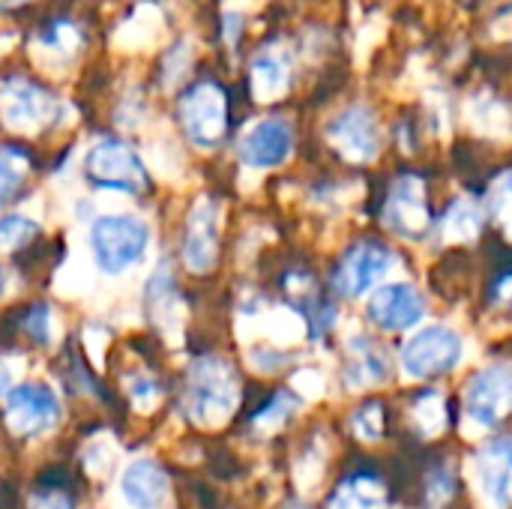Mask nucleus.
<instances>
[{"mask_svg": "<svg viewBox=\"0 0 512 509\" xmlns=\"http://www.w3.org/2000/svg\"><path fill=\"white\" fill-rule=\"evenodd\" d=\"M291 396H276L273 402H270V408L267 411H261V417H258V426H276L294 405L288 402Z\"/></svg>", "mask_w": 512, "mask_h": 509, "instance_id": "c85d7f7f", "label": "nucleus"}, {"mask_svg": "<svg viewBox=\"0 0 512 509\" xmlns=\"http://www.w3.org/2000/svg\"><path fill=\"white\" fill-rule=\"evenodd\" d=\"M384 504H387L384 483L378 477L357 474L333 492L327 509H384Z\"/></svg>", "mask_w": 512, "mask_h": 509, "instance_id": "a211bd4d", "label": "nucleus"}, {"mask_svg": "<svg viewBox=\"0 0 512 509\" xmlns=\"http://www.w3.org/2000/svg\"><path fill=\"white\" fill-rule=\"evenodd\" d=\"M24 330L39 342L48 345L51 342V309L48 306H33L24 318Z\"/></svg>", "mask_w": 512, "mask_h": 509, "instance_id": "bb28decb", "label": "nucleus"}, {"mask_svg": "<svg viewBox=\"0 0 512 509\" xmlns=\"http://www.w3.org/2000/svg\"><path fill=\"white\" fill-rule=\"evenodd\" d=\"M396 255L372 240H363L357 246H351L345 252V258L339 261L336 273H333V288L342 297H360L366 291H372L390 270H393Z\"/></svg>", "mask_w": 512, "mask_h": 509, "instance_id": "0eeeda50", "label": "nucleus"}, {"mask_svg": "<svg viewBox=\"0 0 512 509\" xmlns=\"http://www.w3.org/2000/svg\"><path fill=\"white\" fill-rule=\"evenodd\" d=\"M219 252V222H216V204L210 198H198L183 234V261L192 273H207L216 264Z\"/></svg>", "mask_w": 512, "mask_h": 509, "instance_id": "4468645a", "label": "nucleus"}, {"mask_svg": "<svg viewBox=\"0 0 512 509\" xmlns=\"http://www.w3.org/2000/svg\"><path fill=\"white\" fill-rule=\"evenodd\" d=\"M366 315H369V321L375 327H381L387 333H399V330H408V327L423 321L426 300L414 285L393 282V285H381V288L372 291Z\"/></svg>", "mask_w": 512, "mask_h": 509, "instance_id": "9b49d317", "label": "nucleus"}, {"mask_svg": "<svg viewBox=\"0 0 512 509\" xmlns=\"http://www.w3.org/2000/svg\"><path fill=\"white\" fill-rule=\"evenodd\" d=\"M57 114V99L33 81H6L0 87V120L15 132H36Z\"/></svg>", "mask_w": 512, "mask_h": 509, "instance_id": "6e6552de", "label": "nucleus"}, {"mask_svg": "<svg viewBox=\"0 0 512 509\" xmlns=\"http://www.w3.org/2000/svg\"><path fill=\"white\" fill-rule=\"evenodd\" d=\"M294 147V132L285 120L279 117H267L258 120L243 138H240V159L249 168H276L291 156Z\"/></svg>", "mask_w": 512, "mask_h": 509, "instance_id": "ddd939ff", "label": "nucleus"}, {"mask_svg": "<svg viewBox=\"0 0 512 509\" xmlns=\"http://www.w3.org/2000/svg\"><path fill=\"white\" fill-rule=\"evenodd\" d=\"M291 84V66L282 54L276 51H264L255 57L252 63V93L261 102H273L279 99Z\"/></svg>", "mask_w": 512, "mask_h": 509, "instance_id": "f3484780", "label": "nucleus"}, {"mask_svg": "<svg viewBox=\"0 0 512 509\" xmlns=\"http://www.w3.org/2000/svg\"><path fill=\"white\" fill-rule=\"evenodd\" d=\"M87 177L99 189L108 192H123V195H138L147 186V171L141 156L120 138H102L90 147L87 153Z\"/></svg>", "mask_w": 512, "mask_h": 509, "instance_id": "20e7f679", "label": "nucleus"}, {"mask_svg": "<svg viewBox=\"0 0 512 509\" xmlns=\"http://www.w3.org/2000/svg\"><path fill=\"white\" fill-rule=\"evenodd\" d=\"M462 351H465V342L453 327L432 324L405 342L399 360H402L405 375L411 378H438L459 366Z\"/></svg>", "mask_w": 512, "mask_h": 509, "instance_id": "39448f33", "label": "nucleus"}, {"mask_svg": "<svg viewBox=\"0 0 512 509\" xmlns=\"http://www.w3.org/2000/svg\"><path fill=\"white\" fill-rule=\"evenodd\" d=\"M42 45H45L51 54H63V57H69V54H75V48L81 45V33H78V27H75V24H69V21H54V24H48V27H45V33H42Z\"/></svg>", "mask_w": 512, "mask_h": 509, "instance_id": "b1692460", "label": "nucleus"}, {"mask_svg": "<svg viewBox=\"0 0 512 509\" xmlns=\"http://www.w3.org/2000/svg\"><path fill=\"white\" fill-rule=\"evenodd\" d=\"M6 420L15 435H39L60 420V402L45 384H21L6 396Z\"/></svg>", "mask_w": 512, "mask_h": 509, "instance_id": "9d476101", "label": "nucleus"}, {"mask_svg": "<svg viewBox=\"0 0 512 509\" xmlns=\"http://www.w3.org/2000/svg\"><path fill=\"white\" fill-rule=\"evenodd\" d=\"M480 228H483L480 207L471 198H459L441 222V237L453 240V243H468L480 234Z\"/></svg>", "mask_w": 512, "mask_h": 509, "instance_id": "aec40b11", "label": "nucleus"}, {"mask_svg": "<svg viewBox=\"0 0 512 509\" xmlns=\"http://www.w3.org/2000/svg\"><path fill=\"white\" fill-rule=\"evenodd\" d=\"M186 138L195 147H216L228 129V99L216 81H195L177 102Z\"/></svg>", "mask_w": 512, "mask_h": 509, "instance_id": "7ed1b4c3", "label": "nucleus"}, {"mask_svg": "<svg viewBox=\"0 0 512 509\" xmlns=\"http://www.w3.org/2000/svg\"><path fill=\"white\" fill-rule=\"evenodd\" d=\"M9 384H12V372H9V366L0 360V393H6V390H9Z\"/></svg>", "mask_w": 512, "mask_h": 509, "instance_id": "c756f323", "label": "nucleus"}, {"mask_svg": "<svg viewBox=\"0 0 512 509\" xmlns=\"http://www.w3.org/2000/svg\"><path fill=\"white\" fill-rule=\"evenodd\" d=\"M87 243H90V255L93 264L105 273V276H117L126 273L129 267H135L150 243V228L129 213H108L99 216L90 231H87Z\"/></svg>", "mask_w": 512, "mask_h": 509, "instance_id": "f257e3e1", "label": "nucleus"}, {"mask_svg": "<svg viewBox=\"0 0 512 509\" xmlns=\"http://www.w3.org/2000/svg\"><path fill=\"white\" fill-rule=\"evenodd\" d=\"M489 213L510 231L512 237V171H504L489 189Z\"/></svg>", "mask_w": 512, "mask_h": 509, "instance_id": "393cba45", "label": "nucleus"}, {"mask_svg": "<svg viewBox=\"0 0 512 509\" xmlns=\"http://www.w3.org/2000/svg\"><path fill=\"white\" fill-rule=\"evenodd\" d=\"M453 495V474L450 471H438L429 483V498L432 504H444Z\"/></svg>", "mask_w": 512, "mask_h": 509, "instance_id": "cd10ccee", "label": "nucleus"}, {"mask_svg": "<svg viewBox=\"0 0 512 509\" xmlns=\"http://www.w3.org/2000/svg\"><path fill=\"white\" fill-rule=\"evenodd\" d=\"M237 396H240L237 378L225 360L207 357V360L192 363L189 378H186V393H183V405L192 420L204 426L225 420L234 411Z\"/></svg>", "mask_w": 512, "mask_h": 509, "instance_id": "f03ea898", "label": "nucleus"}, {"mask_svg": "<svg viewBox=\"0 0 512 509\" xmlns=\"http://www.w3.org/2000/svg\"><path fill=\"white\" fill-rule=\"evenodd\" d=\"M351 426H354V432H357L363 441H378L381 432H384V411H381V405H375V402L363 405V408L354 414Z\"/></svg>", "mask_w": 512, "mask_h": 509, "instance_id": "a878e982", "label": "nucleus"}, {"mask_svg": "<svg viewBox=\"0 0 512 509\" xmlns=\"http://www.w3.org/2000/svg\"><path fill=\"white\" fill-rule=\"evenodd\" d=\"M414 420L423 435H438L447 426V405L441 393H423L414 405Z\"/></svg>", "mask_w": 512, "mask_h": 509, "instance_id": "4be33fe9", "label": "nucleus"}, {"mask_svg": "<svg viewBox=\"0 0 512 509\" xmlns=\"http://www.w3.org/2000/svg\"><path fill=\"white\" fill-rule=\"evenodd\" d=\"M465 414L483 426L492 429L504 423L512 414V366L492 363L480 369L468 387H465Z\"/></svg>", "mask_w": 512, "mask_h": 509, "instance_id": "423d86ee", "label": "nucleus"}, {"mask_svg": "<svg viewBox=\"0 0 512 509\" xmlns=\"http://www.w3.org/2000/svg\"><path fill=\"white\" fill-rule=\"evenodd\" d=\"M387 378V360L384 354L363 336L351 342V366H348V384L351 387H366L378 384Z\"/></svg>", "mask_w": 512, "mask_h": 509, "instance_id": "6ab92c4d", "label": "nucleus"}, {"mask_svg": "<svg viewBox=\"0 0 512 509\" xmlns=\"http://www.w3.org/2000/svg\"><path fill=\"white\" fill-rule=\"evenodd\" d=\"M327 138H330V144L342 156H348L354 162H369L381 150V126H378L375 111L366 108V105H348V108H342L330 120Z\"/></svg>", "mask_w": 512, "mask_h": 509, "instance_id": "1a4fd4ad", "label": "nucleus"}, {"mask_svg": "<svg viewBox=\"0 0 512 509\" xmlns=\"http://www.w3.org/2000/svg\"><path fill=\"white\" fill-rule=\"evenodd\" d=\"M384 219H387V228L396 231L399 237L420 240L426 234L432 216H429V204H426V186L420 177L405 174L396 180V186L390 189L387 207H384Z\"/></svg>", "mask_w": 512, "mask_h": 509, "instance_id": "f8f14e48", "label": "nucleus"}, {"mask_svg": "<svg viewBox=\"0 0 512 509\" xmlns=\"http://www.w3.org/2000/svg\"><path fill=\"white\" fill-rule=\"evenodd\" d=\"M477 480L495 509L512 504V435L486 444L477 456Z\"/></svg>", "mask_w": 512, "mask_h": 509, "instance_id": "2eb2a0df", "label": "nucleus"}, {"mask_svg": "<svg viewBox=\"0 0 512 509\" xmlns=\"http://www.w3.org/2000/svg\"><path fill=\"white\" fill-rule=\"evenodd\" d=\"M39 234V225L27 216H0V252H12L30 243Z\"/></svg>", "mask_w": 512, "mask_h": 509, "instance_id": "5701e85b", "label": "nucleus"}, {"mask_svg": "<svg viewBox=\"0 0 512 509\" xmlns=\"http://www.w3.org/2000/svg\"><path fill=\"white\" fill-rule=\"evenodd\" d=\"M120 489H123V498L129 501V507L153 509L159 507L162 498H165L168 477H165V471H162L159 462H153V459H138V462H132V465L123 471Z\"/></svg>", "mask_w": 512, "mask_h": 509, "instance_id": "dca6fc26", "label": "nucleus"}, {"mask_svg": "<svg viewBox=\"0 0 512 509\" xmlns=\"http://www.w3.org/2000/svg\"><path fill=\"white\" fill-rule=\"evenodd\" d=\"M30 171V159L18 147H0V207L15 198L24 177Z\"/></svg>", "mask_w": 512, "mask_h": 509, "instance_id": "412c9836", "label": "nucleus"}, {"mask_svg": "<svg viewBox=\"0 0 512 509\" xmlns=\"http://www.w3.org/2000/svg\"><path fill=\"white\" fill-rule=\"evenodd\" d=\"M3 6H18V3H24V0H0Z\"/></svg>", "mask_w": 512, "mask_h": 509, "instance_id": "7c9ffc66", "label": "nucleus"}]
</instances>
